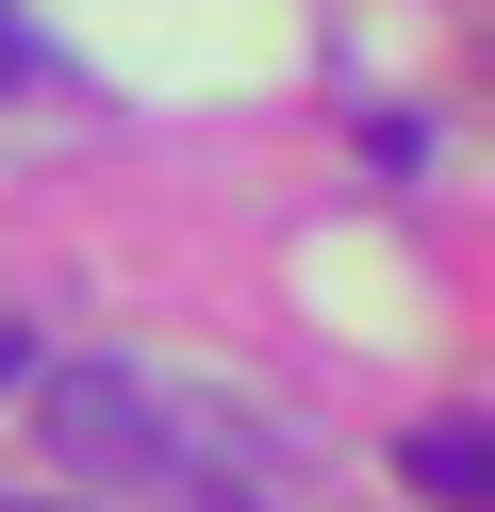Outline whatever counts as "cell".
Wrapping results in <instances>:
<instances>
[{
    "instance_id": "cell-4",
    "label": "cell",
    "mask_w": 495,
    "mask_h": 512,
    "mask_svg": "<svg viewBox=\"0 0 495 512\" xmlns=\"http://www.w3.org/2000/svg\"><path fill=\"white\" fill-rule=\"evenodd\" d=\"M17 364H33V347H17V331H0V380H17Z\"/></svg>"
},
{
    "instance_id": "cell-1",
    "label": "cell",
    "mask_w": 495,
    "mask_h": 512,
    "mask_svg": "<svg viewBox=\"0 0 495 512\" xmlns=\"http://www.w3.org/2000/svg\"><path fill=\"white\" fill-rule=\"evenodd\" d=\"M50 446L99 496H182V512H297V446L264 413L198 397L165 364H66L50 380Z\"/></svg>"
},
{
    "instance_id": "cell-3",
    "label": "cell",
    "mask_w": 495,
    "mask_h": 512,
    "mask_svg": "<svg viewBox=\"0 0 495 512\" xmlns=\"http://www.w3.org/2000/svg\"><path fill=\"white\" fill-rule=\"evenodd\" d=\"M0 83H33V34H17V17H0Z\"/></svg>"
},
{
    "instance_id": "cell-2",
    "label": "cell",
    "mask_w": 495,
    "mask_h": 512,
    "mask_svg": "<svg viewBox=\"0 0 495 512\" xmlns=\"http://www.w3.org/2000/svg\"><path fill=\"white\" fill-rule=\"evenodd\" d=\"M413 496L429 512H479L495 496V430H479V413H429V430H413Z\"/></svg>"
}]
</instances>
